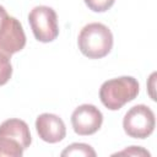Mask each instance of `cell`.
Returning <instances> with one entry per match:
<instances>
[{
	"mask_svg": "<svg viewBox=\"0 0 157 157\" xmlns=\"http://www.w3.org/2000/svg\"><path fill=\"white\" fill-rule=\"evenodd\" d=\"M78 49L90 59H101L109 54L113 48V34L110 29L99 22L86 25L77 38Z\"/></svg>",
	"mask_w": 157,
	"mask_h": 157,
	"instance_id": "1",
	"label": "cell"
},
{
	"mask_svg": "<svg viewBox=\"0 0 157 157\" xmlns=\"http://www.w3.org/2000/svg\"><path fill=\"white\" fill-rule=\"evenodd\" d=\"M139 82L131 76H121L108 80L99 88V98L109 110H118L139 94Z\"/></svg>",
	"mask_w": 157,
	"mask_h": 157,
	"instance_id": "2",
	"label": "cell"
},
{
	"mask_svg": "<svg viewBox=\"0 0 157 157\" xmlns=\"http://www.w3.org/2000/svg\"><path fill=\"white\" fill-rule=\"evenodd\" d=\"M31 29L37 40L42 43L53 42L59 34L56 12L49 6H36L28 15Z\"/></svg>",
	"mask_w": 157,
	"mask_h": 157,
	"instance_id": "3",
	"label": "cell"
},
{
	"mask_svg": "<svg viewBox=\"0 0 157 157\" xmlns=\"http://www.w3.org/2000/svg\"><path fill=\"white\" fill-rule=\"evenodd\" d=\"M156 125L155 113L145 104H137L130 108L123 119V128L128 136L134 139H146Z\"/></svg>",
	"mask_w": 157,
	"mask_h": 157,
	"instance_id": "4",
	"label": "cell"
},
{
	"mask_svg": "<svg viewBox=\"0 0 157 157\" xmlns=\"http://www.w3.org/2000/svg\"><path fill=\"white\" fill-rule=\"evenodd\" d=\"M26 45V34L21 22L7 16L0 27V55L11 58L12 54L22 50Z\"/></svg>",
	"mask_w": 157,
	"mask_h": 157,
	"instance_id": "5",
	"label": "cell"
},
{
	"mask_svg": "<svg viewBox=\"0 0 157 157\" xmlns=\"http://www.w3.org/2000/svg\"><path fill=\"white\" fill-rule=\"evenodd\" d=\"M103 123L102 112L93 104H81L71 114L72 129L77 135L87 136L97 132Z\"/></svg>",
	"mask_w": 157,
	"mask_h": 157,
	"instance_id": "6",
	"label": "cell"
},
{
	"mask_svg": "<svg viewBox=\"0 0 157 157\" xmlns=\"http://www.w3.org/2000/svg\"><path fill=\"white\" fill-rule=\"evenodd\" d=\"M36 130L39 137L49 144H56L66 135V128L63 119L52 113L38 115L36 120Z\"/></svg>",
	"mask_w": 157,
	"mask_h": 157,
	"instance_id": "7",
	"label": "cell"
},
{
	"mask_svg": "<svg viewBox=\"0 0 157 157\" xmlns=\"http://www.w3.org/2000/svg\"><path fill=\"white\" fill-rule=\"evenodd\" d=\"M0 137H7L17 141L25 150L32 142L29 128L26 121L21 119H7L0 124Z\"/></svg>",
	"mask_w": 157,
	"mask_h": 157,
	"instance_id": "8",
	"label": "cell"
},
{
	"mask_svg": "<svg viewBox=\"0 0 157 157\" xmlns=\"http://www.w3.org/2000/svg\"><path fill=\"white\" fill-rule=\"evenodd\" d=\"M25 148L15 140L0 137V157H21Z\"/></svg>",
	"mask_w": 157,
	"mask_h": 157,
	"instance_id": "9",
	"label": "cell"
},
{
	"mask_svg": "<svg viewBox=\"0 0 157 157\" xmlns=\"http://www.w3.org/2000/svg\"><path fill=\"white\" fill-rule=\"evenodd\" d=\"M61 156H83V157H94L96 151L87 144H71L63 152Z\"/></svg>",
	"mask_w": 157,
	"mask_h": 157,
	"instance_id": "10",
	"label": "cell"
},
{
	"mask_svg": "<svg viewBox=\"0 0 157 157\" xmlns=\"http://www.w3.org/2000/svg\"><path fill=\"white\" fill-rule=\"evenodd\" d=\"M12 75V65L10 58L0 55V86L9 82Z\"/></svg>",
	"mask_w": 157,
	"mask_h": 157,
	"instance_id": "11",
	"label": "cell"
},
{
	"mask_svg": "<svg viewBox=\"0 0 157 157\" xmlns=\"http://www.w3.org/2000/svg\"><path fill=\"white\" fill-rule=\"evenodd\" d=\"M115 0H85L87 7L94 12H104L109 10Z\"/></svg>",
	"mask_w": 157,
	"mask_h": 157,
	"instance_id": "12",
	"label": "cell"
},
{
	"mask_svg": "<svg viewBox=\"0 0 157 157\" xmlns=\"http://www.w3.org/2000/svg\"><path fill=\"white\" fill-rule=\"evenodd\" d=\"M115 155H128V156H150V152L146 151L145 148L140 147V146H131L126 150H123Z\"/></svg>",
	"mask_w": 157,
	"mask_h": 157,
	"instance_id": "13",
	"label": "cell"
},
{
	"mask_svg": "<svg viewBox=\"0 0 157 157\" xmlns=\"http://www.w3.org/2000/svg\"><path fill=\"white\" fill-rule=\"evenodd\" d=\"M7 12H6V10H5V7L4 6H1L0 5V27L2 26V23L5 22V20L7 18Z\"/></svg>",
	"mask_w": 157,
	"mask_h": 157,
	"instance_id": "14",
	"label": "cell"
}]
</instances>
